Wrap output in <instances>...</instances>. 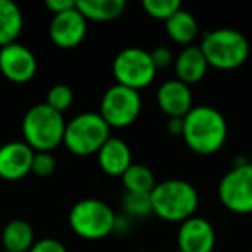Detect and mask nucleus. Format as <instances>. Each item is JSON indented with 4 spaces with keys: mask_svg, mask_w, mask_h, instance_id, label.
I'll use <instances>...</instances> for the list:
<instances>
[{
    "mask_svg": "<svg viewBox=\"0 0 252 252\" xmlns=\"http://www.w3.org/2000/svg\"><path fill=\"white\" fill-rule=\"evenodd\" d=\"M182 138L195 154H216L228 138L226 118L216 107L193 105L192 111L183 118Z\"/></svg>",
    "mask_w": 252,
    "mask_h": 252,
    "instance_id": "1",
    "label": "nucleus"
},
{
    "mask_svg": "<svg viewBox=\"0 0 252 252\" xmlns=\"http://www.w3.org/2000/svg\"><path fill=\"white\" fill-rule=\"evenodd\" d=\"M152 213L169 223H183L195 216L199 207V192L187 180L171 178L158 182L151 192Z\"/></svg>",
    "mask_w": 252,
    "mask_h": 252,
    "instance_id": "2",
    "label": "nucleus"
},
{
    "mask_svg": "<svg viewBox=\"0 0 252 252\" xmlns=\"http://www.w3.org/2000/svg\"><path fill=\"white\" fill-rule=\"evenodd\" d=\"M66 119L61 112L40 102L25 112L21 121L23 142L35 152H52L63 145Z\"/></svg>",
    "mask_w": 252,
    "mask_h": 252,
    "instance_id": "3",
    "label": "nucleus"
},
{
    "mask_svg": "<svg viewBox=\"0 0 252 252\" xmlns=\"http://www.w3.org/2000/svg\"><path fill=\"white\" fill-rule=\"evenodd\" d=\"M200 50L209 67L233 71L244 66L251 54V45L244 33L233 28H216L202 36Z\"/></svg>",
    "mask_w": 252,
    "mask_h": 252,
    "instance_id": "4",
    "label": "nucleus"
},
{
    "mask_svg": "<svg viewBox=\"0 0 252 252\" xmlns=\"http://www.w3.org/2000/svg\"><path fill=\"white\" fill-rule=\"evenodd\" d=\"M111 137V128L95 111H87L76 114L66 121L63 145L78 158L97 156L100 147Z\"/></svg>",
    "mask_w": 252,
    "mask_h": 252,
    "instance_id": "5",
    "label": "nucleus"
},
{
    "mask_svg": "<svg viewBox=\"0 0 252 252\" xmlns=\"http://www.w3.org/2000/svg\"><path fill=\"white\" fill-rule=\"evenodd\" d=\"M116 211L100 199H81L71 207L69 226L80 238L102 240L114 233Z\"/></svg>",
    "mask_w": 252,
    "mask_h": 252,
    "instance_id": "6",
    "label": "nucleus"
},
{
    "mask_svg": "<svg viewBox=\"0 0 252 252\" xmlns=\"http://www.w3.org/2000/svg\"><path fill=\"white\" fill-rule=\"evenodd\" d=\"M112 76L121 87L140 92L154 83L158 69L149 50L140 47H126L112 61Z\"/></svg>",
    "mask_w": 252,
    "mask_h": 252,
    "instance_id": "7",
    "label": "nucleus"
},
{
    "mask_svg": "<svg viewBox=\"0 0 252 252\" xmlns=\"http://www.w3.org/2000/svg\"><path fill=\"white\" fill-rule=\"evenodd\" d=\"M142 112V97L131 88L112 85L104 92L100 98L98 114L102 116L109 128H126L133 125Z\"/></svg>",
    "mask_w": 252,
    "mask_h": 252,
    "instance_id": "8",
    "label": "nucleus"
},
{
    "mask_svg": "<svg viewBox=\"0 0 252 252\" xmlns=\"http://www.w3.org/2000/svg\"><path fill=\"white\" fill-rule=\"evenodd\" d=\"M218 197L235 214H252V164L231 166L218 185Z\"/></svg>",
    "mask_w": 252,
    "mask_h": 252,
    "instance_id": "9",
    "label": "nucleus"
},
{
    "mask_svg": "<svg viewBox=\"0 0 252 252\" xmlns=\"http://www.w3.org/2000/svg\"><path fill=\"white\" fill-rule=\"evenodd\" d=\"M38 63L32 50L23 43L16 42L0 47V73L12 83H28L35 78Z\"/></svg>",
    "mask_w": 252,
    "mask_h": 252,
    "instance_id": "10",
    "label": "nucleus"
},
{
    "mask_svg": "<svg viewBox=\"0 0 252 252\" xmlns=\"http://www.w3.org/2000/svg\"><path fill=\"white\" fill-rule=\"evenodd\" d=\"M88 32V21L76 7L52 16L49 25L50 42L59 49H74L81 45Z\"/></svg>",
    "mask_w": 252,
    "mask_h": 252,
    "instance_id": "11",
    "label": "nucleus"
},
{
    "mask_svg": "<svg viewBox=\"0 0 252 252\" xmlns=\"http://www.w3.org/2000/svg\"><path fill=\"white\" fill-rule=\"evenodd\" d=\"M176 245L180 252H213L216 247V231L209 220L192 216L180 223L176 233Z\"/></svg>",
    "mask_w": 252,
    "mask_h": 252,
    "instance_id": "12",
    "label": "nucleus"
},
{
    "mask_svg": "<svg viewBox=\"0 0 252 252\" xmlns=\"http://www.w3.org/2000/svg\"><path fill=\"white\" fill-rule=\"evenodd\" d=\"M35 151L23 140H12L0 145V178L19 182L32 173Z\"/></svg>",
    "mask_w": 252,
    "mask_h": 252,
    "instance_id": "13",
    "label": "nucleus"
},
{
    "mask_svg": "<svg viewBox=\"0 0 252 252\" xmlns=\"http://www.w3.org/2000/svg\"><path fill=\"white\" fill-rule=\"evenodd\" d=\"M156 98L162 114H166L168 118H185L193 107L190 87L176 78L162 81L158 88Z\"/></svg>",
    "mask_w": 252,
    "mask_h": 252,
    "instance_id": "14",
    "label": "nucleus"
},
{
    "mask_svg": "<svg viewBox=\"0 0 252 252\" xmlns=\"http://www.w3.org/2000/svg\"><path fill=\"white\" fill-rule=\"evenodd\" d=\"M97 161L100 169L109 176L121 178L125 171L133 164L130 145L119 137H109V140L97 152Z\"/></svg>",
    "mask_w": 252,
    "mask_h": 252,
    "instance_id": "15",
    "label": "nucleus"
},
{
    "mask_svg": "<svg viewBox=\"0 0 252 252\" xmlns=\"http://www.w3.org/2000/svg\"><path fill=\"white\" fill-rule=\"evenodd\" d=\"M173 66H175L176 80L189 85V87L200 83L207 74V69H209V64H207L199 45L183 47L175 56Z\"/></svg>",
    "mask_w": 252,
    "mask_h": 252,
    "instance_id": "16",
    "label": "nucleus"
},
{
    "mask_svg": "<svg viewBox=\"0 0 252 252\" xmlns=\"http://www.w3.org/2000/svg\"><path fill=\"white\" fill-rule=\"evenodd\" d=\"M5 252H30L35 244V230L26 220H11L0 233Z\"/></svg>",
    "mask_w": 252,
    "mask_h": 252,
    "instance_id": "17",
    "label": "nucleus"
},
{
    "mask_svg": "<svg viewBox=\"0 0 252 252\" xmlns=\"http://www.w3.org/2000/svg\"><path fill=\"white\" fill-rule=\"evenodd\" d=\"M164 28L169 38L182 47L193 45L195 38L199 36V23L195 16L183 7L164 23Z\"/></svg>",
    "mask_w": 252,
    "mask_h": 252,
    "instance_id": "18",
    "label": "nucleus"
},
{
    "mask_svg": "<svg viewBox=\"0 0 252 252\" xmlns=\"http://www.w3.org/2000/svg\"><path fill=\"white\" fill-rule=\"evenodd\" d=\"M76 9L87 21L109 23L121 18L126 11L125 0H78Z\"/></svg>",
    "mask_w": 252,
    "mask_h": 252,
    "instance_id": "19",
    "label": "nucleus"
},
{
    "mask_svg": "<svg viewBox=\"0 0 252 252\" xmlns=\"http://www.w3.org/2000/svg\"><path fill=\"white\" fill-rule=\"evenodd\" d=\"M25 26L19 5L12 0H0V47L16 43Z\"/></svg>",
    "mask_w": 252,
    "mask_h": 252,
    "instance_id": "20",
    "label": "nucleus"
},
{
    "mask_svg": "<svg viewBox=\"0 0 252 252\" xmlns=\"http://www.w3.org/2000/svg\"><path fill=\"white\" fill-rule=\"evenodd\" d=\"M121 183L126 192L131 193H151L154 187L158 185L154 173L149 166L133 162L121 176Z\"/></svg>",
    "mask_w": 252,
    "mask_h": 252,
    "instance_id": "21",
    "label": "nucleus"
},
{
    "mask_svg": "<svg viewBox=\"0 0 252 252\" xmlns=\"http://www.w3.org/2000/svg\"><path fill=\"white\" fill-rule=\"evenodd\" d=\"M121 209L123 214L133 220V218H147L152 213V202H151V193H131L125 192L121 197Z\"/></svg>",
    "mask_w": 252,
    "mask_h": 252,
    "instance_id": "22",
    "label": "nucleus"
},
{
    "mask_svg": "<svg viewBox=\"0 0 252 252\" xmlns=\"http://www.w3.org/2000/svg\"><path fill=\"white\" fill-rule=\"evenodd\" d=\"M73 100H74L73 88L66 83H56L47 92L45 104L49 105V107H52L54 111L63 114L64 111H67V109L73 105Z\"/></svg>",
    "mask_w": 252,
    "mask_h": 252,
    "instance_id": "23",
    "label": "nucleus"
},
{
    "mask_svg": "<svg viewBox=\"0 0 252 252\" xmlns=\"http://www.w3.org/2000/svg\"><path fill=\"white\" fill-rule=\"evenodd\" d=\"M142 7L152 19L166 23L175 12H178L182 9V4L178 0H144Z\"/></svg>",
    "mask_w": 252,
    "mask_h": 252,
    "instance_id": "24",
    "label": "nucleus"
},
{
    "mask_svg": "<svg viewBox=\"0 0 252 252\" xmlns=\"http://www.w3.org/2000/svg\"><path fill=\"white\" fill-rule=\"evenodd\" d=\"M57 168V159L52 152H35L33 156V164H32V173L36 176H50Z\"/></svg>",
    "mask_w": 252,
    "mask_h": 252,
    "instance_id": "25",
    "label": "nucleus"
},
{
    "mask_svg": "<svg viewBox=\"0 0 252 252\" xmlns=\"http://www.w3.org/2000/svg\"><path fill=\"white\" fill-rule=\"evenodd\" d=\"M151 57H152V63H154L156 69H166L168 66L175 64V54L169 47L166 45H159V47H154L151 50Z\"/></svg>",
    "mask_w": 252,
    "mask_h": 252,
    "instance_id": "26",
    "label": "nucleus"
},
{
    "mask_svg": "<svg viewBox=\"0 0 252 252\" xmlns=\"http://www.w3.org/2000/svg\"><path fill=\"white\" fill-rule=\"evenodd\" d=\"M30 252H67L66 245L61 240L52 237H45L40 238L33 244V247L30 249Z\"/></svg>",
    "mask_w": 252,
    "mask_h": 252,
    "instance_id": "27",
    "label": "nucleus"
},
{
    "mask_svg": "<svg viewBox=\"0 0 252 252\" xmlns=\"http://www.w3.org/2000/svg\"><path fill=\"white\" fill-rule=\"evenodd\" d=\"M45 7L56 16V14H61V12H66V11H69V9L76 7V2H74V0H47Z\"/></svg>",
    "mask_w": 252,
    "mask_h": 252,
    "instance_id": "28",
    "label": "nucleus"
},
{
    "mask_svg": "<svg viewBox=\"0 0 252 252\" xmlns=\"http://www.w3.org/2000/svg\"><path fill=\"white\" fill-rule=\"evenodd\" d=\"M131 230V220L126 214H118L114 224V233L116 235H128Z\"/></svg>",
    "mask_w": 252,
    "mask_h": 252,
    "instance_id": "29",
    "label": "nucleus"
},
{
    "mask_svg": "<svg viewBox=\"0 0 252 252\" xmlns=\"http://www.w3.org/2000/svg\"><path fill=\"white\" fill-rule=\"evenodd\" d=\"M166 130L173 137H182L183 135V118H168Z\"/></svg>",
    "mask_w": 252,
    "mask_h": 252,
    "instance_id": "30",
    "label": "nucleus"
},
{
    "mask_svg": "<svg viewBox=\"0 0 252 252\" xmlns=\"http://www.w3.org/2000/svg\"><path fill=\"white\" fill-rule=\"evenodd\" d=\"M249 161H251V164H252V152H251V159H249Z\"/></svg>",
    "mask_w": 252,
    "mask_h": 252,
    "instance_id": "31",
    "label": "nucleus"
},
{
    "mask_svg": "<svg viewBox=\"0 0 252 252\" xmlns=\"http://www.w3.org/2000/svg\"><path fill=\"white\" fill-rule=\"evenodd\" d=\"M173 252H180V251H178V249H176V251H173Z\"/></svg>",
    "mask_w": 252,
    "mask_h": 252,
    "instance_id": "32",
    "label": "nucleus"
},
{
    "mask_svg": "<svg viewBox=\"0 0 252 252\" xmlns=\"http://www.w3.org/2000/svg\"><path fill=\"white\" fill-rule=\"evenodd\" d=\"M138 252H147V251H138Z\"/></svg>",
    "mask_w": 252,
    "mask_h": 252,
    "instance_id": "33",
    "label": "nucleus"
},
{
    "mask_svg": "<svg viewBox=\"0 0 252 252\" xmlns=\"http://www.w3.org/2000/svg\"><path fill=\"white\" fill-rule=\"evenodd\" d=\"M4 252H5V251H4Z\"/></svg>",
    "mask_w": 252,
    "mask_h": 252,
    "instance_id": "34",
    "label": "nucleus"
}]
</instances>
